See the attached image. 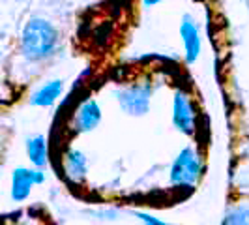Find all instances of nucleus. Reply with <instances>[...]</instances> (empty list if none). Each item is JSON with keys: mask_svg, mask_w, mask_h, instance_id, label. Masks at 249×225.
<instances>
[{"mask_svg": "<svg viewBox=\"0 0 249 225\" xmlns=\"http://www.w3.org/2000/svg\"><path fill=\"white\" fill-rule=\"evenodd\" d=\"M204 176V156L197 145H186L178 150L169 167V186L175 191L191 193Z\"/></svg>", "mask_w": 249, "mask_h": 225, "instance_id": "1", "label": "nucleus"}, {"mask_svg": "<svg viewBox=\"0 0 249 225\" xmlns=\"http://www.w3.org/2000/svg\"><path fill=\"white\" fill-rule=\"evenodd\" d=\"M58 45V30L43 17H30L21 34V53L30 62L49 58Z\"/></svg>", "mask_w": 249, "mask_h": 225, "instance_id": "2", "label": "nucleus"}, {"mask_svg": "<svg viewBox=\"0 0 249 225\" xmlns=\"http://www.w3.org/2000/svg\"><path fill=\"white\" fill-rule=\"evenodd\" d=\"M60 173L70 186H85L88 180V173H90L88 154L75 145H66L60 152Z\"/></svg>", "mask_w": 249, "mask_h": 225, "instance_id": "3", "label": "nucleus"}, {"mask_svg": "<svg viewBox=\"0 0 249 225\" xmlns=\"http://www.w3.org/2000/svg\"><path fill=\"white\" fill-rule=\"evenodd\" d=\"M173 126L178 133L195 137L199 131V111L186 90H176L173 98Z\"/></svg>", "mask_w": 249, "mask_h": 225, "instance_id": "4", "label": "nucleus"}, {"mask_svg": "<svg viewBox=\"0 0 249 225\" xmlns=\"http://www.w3.org/2000/svg\"><path fill=\"white\" fill-rule=\"evenodd\" d=\"M120 109L129 116H142L150 111L152 103V85L148 81H137L133 85L120 88L116 92Z\"/></svg>", "mask_w": 249, "mask_h": 225, "instance_id": "5", "label": "nucleus"}, {"mask_svg": "<svg viewBox=\"0 0 249 225\" xmlns=\"http://www.w3.org/2000/svg\"><path fill=\"white\" fill-rule=\"evenodd\" d=\"M47 180L45 169H34V167H15L12 171V186H10V197L13 203H25L30 199L32 189L36 186H43Z\"/></svg>", "mask_w": 249, "mask_h": 225, "instance_id": "6", "label": "nucleus"}, {"mask_svg": "<svg viewBox=\"0 0 249 225\" xmlns=\"http://www.w3.org/2000/svg\"><path fill=\"white\" fill-rule=\"evenodd\" d=\"M101 118L103 114H101L100 103L94 98H87L79 101V105L75 107L68 130L71 131V135H87L101 124Z\"/></svg>", "mask_w": 249, "mask_h": 225, "instance_id": "7", "label": "nucleus"}, {"mask_svg": "<svg viewBox=\"0 0 249 225\" xmlns=\"http://www.w3.org/2000/svg\"><path fill=\"white\" fill-rule=\"evenodd\" d=\"M180 36H182L184 49H186V60L189 64L197 62V58H199L200 55V47H202V41H200L199 26L195 25V21H193L191 15H184L182 17Z\"/></svg>", "mask_w": 249, "mask_h": 225, "instance_id": "8", "label": "nucleus"}, {"mask_svg": "<svg viewBox=\"0 0 249 225\" xmlns=\"http://www.w3.org/2000/svg\"><path fill=\"white\" fill-rule=\"evenodd\" d=\"M25 149L26 158H28V162L34 169H45L51 163V150L45 135H41V133L30 135L26 139Z\"/></svg>", "mask_w": 249, "mask_h": 225, "instance_id": "9", "label": "nucleus"}, {"mask_svg": "<svg viewBox=\"0 0 249 225\" xmlns=\"http://www.w3.org/2000/svg\"><path fill=\"white\" fill-rule=\"evenodd\" d=\"M64 83L60 79H53L49 83H45L41 88H37L36 92L30 96V103L34 107H51L54 105L56 100L62 96Z\"/></svg>", "mask_w": 249, "mask_h": 225, "instance_id": "10", "label": "nucleus"}, {"mask_svg": "<svg viewBox=\"0 0 249 225\" xmlns=\"http://www.w3.org/2000/svg\"><path fill=\"white\" fill-rule=\"evenodd\" d=\"M221 225H249V199L232 201L225 208Z\"/></svg>", "mask_w": 249, "mask_h": 225, "instance_id": "11", "label": "nucleus"}, {"mask_svg": "<svg viewBox=\"0 0 249 225\" xmlns=\"http://www.w3.org/2000/svg\"><path fill=\"white\" fill-rule=\"evenodd\" d=\"M0 225H45L43 218L39 214H32V212H19L13 214V216H8L4 218Z\"/></svg>", "mask_w": 249, "mask_h": 225, "instance_id": "12", "label": "nucleus"}, {"mask_svg": "<svg viewBox=\"0 0 249 225\" xmlns=\"http://www.w3.org/2000/svg\"><path fill=\"white\" fill-rule=\"evenodd\" d=\"M131 216L142 225H180V224H173V222H167V220H163V218L148 212V210H131Z\"/></svg>", "mask_w": 249, "mask_h": 225, "instance_id": "13", "label": "nucleus"}, {"mask_svg": "<svg viewBox=\"0 0 249 225\" xmlns=\"http://www.w3.org/2000/svg\"><path fill=\"white\" fill-rule=\"evenodd\" d=\"M144 2V6H156V4H160L163 0H142Z\"/></svg>", "mask_w": 249, "mask_h": 225, "instance_id": "14", "label": "nucleus"}, {"mask_svg": "<svg viewBox=\"0 0 249 225\" xmlns=\"http://www.w3.org/2000/svg\"><path fill=\"white\" fill-rule=\"evenodd\" d=\"M0 60H2V51H0Z\"/></svg>", "mask_w": 249, "mask_h": 225, "instance_id": "15", "label": "nucleus"}]
</instances>
